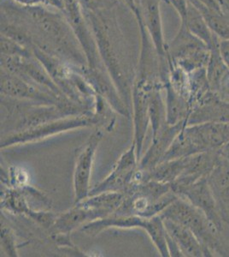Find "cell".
Returning <instances> with one entry per match:
<instances>
[{
  "instance_id": "cell-1",
  "label": "cell",
  "mask_w": 229,
  "mask_h": 257,
  "mask_svg": "<svg viewBox=\"0 0 229 257\" xmlns=\"http://www.w3.org/2000/svg\"><path fill=\"white\" fill-rule=\"evenodd\" d=\"M46 6H24L1 2V35L31 50L38 48L84 70L87 60L64 13Z\"/></svg>"
},
{
  "instance_id": "cell-2",
  "label": "cell",
  "mask_w": 229,
  "mask_h": 257,
  "mask_svg": "<svg viewBox=\"0 0 229 257\" xmlns=\"http://www.w3.org/2000/svg\"><path fill=\"white\" fill-rule=\"evenodd\" d=\"M102 63L121 97L130 99L137 64L122 30L121 0H80Z\"/></svg>"
},
{
  "instance_id": "cell-3",
  "label": "cell",
  "mask_w": 229,
  "mask_h": 257,
  "mask_svg": "<svg viewBox=\"0 0 229 257\" xmlns=\"http://www.w3.org/2000/svg\"><path fill=\"white\" fill-rule=\"evenodd\" d=\"M229 142V123L206 122L183 127L159 163L197 153L218 151Z\"/></svg>"
},
{
  "instance_id": "cell-4",
  "label": "cell",
  "mask_w": 229,
  "mask_h": 257,
  "mask_svg": "<svg viewBox=\"0 0 229 257\" xmlns=\"http://www.w3.org/2000/svg\"><path fill=\"white\" fill-rule=\"evenodd\" d=\"M162 218L170 219L189 229L199 240L207 255L212 251L222 253V248L216 238L215 231H219L205 214L187 200L179 197L160 213Z\"/></svg>"
},
{
  "instance_id": "cell-5",
  "label": "cell",
  "mask_w": 229,
  "mask_h": 257,
  "mask_svg": "<svg viewBox=\"0 0 229 257\" xmlns=\"http://www.w3.org/2000/svg\"><path fill=\"white\" fill-rule=\"evenodd\" d=\"M97 122L98 118L86 116L53 120L33 128L7 136L1 141V148L5 149L6 147L12 146L14 144H25L29 142L41 140L42 138H48L63 132H67L72 128L90 126Z\"/></svg>"
},
{
  "instance_id": "cell-6",
  "label": "cell",
  "mask_w": 229,
  "mask_h": 257,
  "mask_svg": "<svg viewBox=\"0 0 229 257\" xmlns=\"http://www.w3.org/2000/svg\"><path fill=\"white\" fill-rule=\"evenodd\" d=\"M161 0H137L135 18L147 30L162 65L168 64V44L162 32Z\"/></svg>"
},
{
  "instance_id": "cell-7",
  "label": "cell",
  "mask_w": 229,
  "mask_h": 257,
  "mask_svg": "<svg viewBox=\"0 0 229 257\" xmlns=\"http://www.w3.org/2000/svg\"><path fill=\"white\" fill-rule=\"evenodd\" d=\"M43 89V88H42ZM1 93L12 98L34 99L47 105H57L65 108L67 104H64L63 98L57 96L47 90H41L37 85L27 82L14 74L1 69Z\"/></svg>"
},
{
  "instance_id": "cell-8",
  "label": "cell",
  "mask_w": 229,
  "mask_h": 257,
  "mask_svg": "<svg viewBox=\"0 0 229 257\" xmlns=\"http://www.w3.org/2000/svg\"><path fill=\"white\" fill-rule=\"evenodd\" d=\"M137 157L136 145L134 143L120 157L107 178L90 190L89 196L107 191L126 192L133 181L136 168Z\"/></svg>"
},
{
  "instance_id": "cell-9",
  "label": "cell",
  "mask_w": 229,
  "mask_h": 257,
  "mask_svg": "<svg viewBox=\"0 0 229 257\" xmlns=\"http://www.w3.org/2000/svg\"><path fill=\"white\" fill-rule=\"evenodd\" d=\"M103 138V132L97 130L91 135L76 159L74 173V190L76 202H81L89 196V183L96 149Z\"/></svg>"
},
{
  "instance_id": "cell-10",
  "label": "cell",
  "mask_w": 229,
  "mask_h": 257,
  "mask_svg": "<svg viewBox=\"0 0 229 257\" xmlns=\"http://www.w3.org/2000/svg\"><path fill=\"white\" fill-rule=\"evenodd\" d=\"M173 191L180 197L187 200L191 204L194 205L196 208L200 209L216 226L218 230H221L223 222L220 219L207 177L200 178L192 184Z\"/></svg>"
},
{
  "instance_id": "cell-11",
  "label": "cell",
  "mask_w": 229,
  "mask_h": 257,
  "mask_svg": "<svg viewBox=\"0 0 229 257\" xmlns=\"http://www.w3.org/2000/svg\"><path fill=\"white\" fill-rule=\"evenodd\" d=\"M207 180L220 219L229 226V161L220 154Z\"/></svg>"
},
{
  "instance_id": "cell-12",
  "label": "cell",
  "mask_w": 229,
  "mask_h": 257,
  "mask_svg": "<svg viewBox=\"0 0 229 257\" xmlns=\"http://www.w3.org/2000/svg\"><path fill=\"white\" fill-rule=\"evenodd\" d=\"M100 219H103L100 213L76 203L75 208L62 214H58L51 230L54 235H69L73 230L79 226H83L85 223L92 222Z\"/></svg>"
},
{
  "instance_id": "cell-13",
  "label": "cell",
  "mask_w": 229,
  "mask_h": 257,
  "mask_svg": "<svg viewBox=\"0 0 229 257\" xmlns=\"http://www.w3.org/2000/svg\"><path fill=\"white\" fill-rule=\"evenodd\" d=\"M163 219L166 231L171 237L178 248H180L183 256H206L205 250L199 240L189 229L172 221Z\"/></svg>"
},
{
  "instance_id": "cell-14",
  "label": "cell",
  "mask_w": 229,
  "mask_h": 257,
  "mask_svg": "<svg viewBox=\"0 0 229 257\" xmlns=\"http://www.w3.org/2000/svg\"><path fill=\"white\" fill-rule=\"evenodd\" d=\"M206 122L229 123V103L218 100L208 101L192 114L190 119L187 120L189 124Z\"/></svg>"
},
{
  "instance_id": "cell-15",
  "label": "cell",
  "mask_w": 229,
  "mask_h": 257,
  "mask_svg": "<svg viewBox=\"0 0 229 257\" xmlns=\"http://www.w3.org/2000/svg\"><path fill=\"white\" fill-rule=\"evenodd\" d=\"M187 1L199 12L213 34L217 35L221 41H229V24L224 19L223 14L209 8L200 0Z\"/></svg>"
},
{
  "instance_id": "cell-16",
  "label": "cell",
  "mask_w": 229,
  "mask_h": 257,
  "mask_svg": "<svg viewBox=\"0 0 229 257\" xmlns=\"http://www.w3.org/2000/svg\"><path fill=\"white\" fill-rule=\"evenodd\" d=\"M180 28L186 29L191 35L200 40L209 49L213 42L214 34L212 33L208 24H206L205 20L199 12L189 2L186 22L185 24L180 25Z\"/></svg>"
},
{
  "instance_id": "cell-17",
  "label": "cell",
  "mask_w": 229,
  "mask_h": 257,
  "mask_svg": "<svg viewBox=\"0 0 229 257\" xmlns=\"http://www.w3.org/2000/svg\"><path fill=\"white\" fill-rule=\"evenodd\" d=\"M167 89V111H168V123L170 125H175L185 120H181L184 117L186 111V105L183 102L182 99L174 91L173 86L170 82L165 83Z\"/></svg>"
},
{
  "instance_id": "cell-18",
  "label": "cell",
  "mask_w": 229,
  "mask_h": 257,
  "mask_svg": "<svg viewBox=\"0 0 229 257\" xmlns=\"http://www.w3.org/2000/svg\"><path fill=\"white\" fill-rule=\"evenodd\" d=\"M12 1L24 6H46L61 12L64 9V0H12Z\"/></svg>"
},
{
  "instance_id": "cell-19",
  "label": "cell",
  "mask_w": 229,
  "mask_h": 257,
  "mask_svg": "<svg viewBox=\"0 0 229 257\" xmlns=\"http://www.w3.org/2000/svg\"><path fill=\"white\" fill-rule=\"evenodd\" d=\"M1 243L3 244V248L6 249V252L9 255L16 256L17 255V250L15 247L14 237L11 229L6 227L4 225L2 228V233H1Z\"/></svg>"
},
{
  "instance_id": "cell-20",
  "label": "cell",
  "mask_w": 229,
  "mask_h": 257,
  "mask_svg": "<svg viewBox=\"0 0 229 257\" xmlns=\"http://www.w3.org/2000/svg\"><path fill=\"white\" fill-rule=\"evenodd\" d=\"M200 1L205 4L206 6H209V8L224 15L223 8L219 0H200Z\"/></svg>"
},
{
  "instance_id": "cell-21",
  "label": "cell",
  "mask_w": 229,
  "mask_h": 257,
  "mask_svg": "<svg viewBox=\"0 0 229 257\" xmlns=\"http://www.w3.org/2000/svg\"><path fill=\"white\" fill-rule=\"evenodd\" d=\"M219 154L224 156L229 161V142L219 149Z\"/></svg>"
}]
</instances>
